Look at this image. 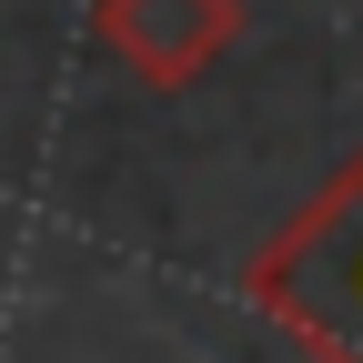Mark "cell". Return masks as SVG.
<instances>
[{
	"instance_id": "obj_2",
	"label": "cell",
	"mask_w": 363,
	"mask_h": 363,
	"mask_svg": "<svg viewBox=\"0 0 363 363\" xmlns=\"http://www.w3.org/2000/svg\"><path fill=\"white\" fill-rule=\"evenodd\" d=\"M252 11L242 0H91V40L111 51L121 81L142 91H192L242 51Z\"/></svg>"
},
{
	"instance_id": "obj_1",
	"label": "cell",
	"mask_w": 363,
	"mask_h": 363,
	"mask_svg": "<svg viewBox=\"0 0 363 363\" xmlns=\"http://www.w3.org/2000/svg\"><path fill=\"white\" fill-rule=\"evenodd\" d=\"M242 293L313 363H363V152L242 262Z\"/></svg>"
}]
</instances>
